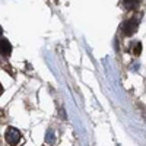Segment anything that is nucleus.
I'll return each instance as SVG.
<instances>
[{
	"mask_svg": "<svg viewBox=\"0 0 146 146\" xmlns=\"http://www.w3.org/2000/svg\"><path fill=\"white\" fill-rule=\"evenodd\" d=\"M123 6L129 10H136L140 6V0H123Z\"/></svg>",
	"mask_w": 146,
	"mask_h": 146,
	"instance_id": "obj_4",
	"label": "nucleus"
},
{
	"mask_svg": "<svg viewBox=\"0 0 146 146\" xmlns=\"http://www.w3.org/2000/svg\"><path fill=\"white\" fill-rule=\"evenodd\" d=\"M140 53H142V44L136 42V45L133 47V54H135V56H140Z\"/></svg>",
	"mask_w": 146,
	"mask_h": 146,
	"instance_id": "obj_6",
	"label": "nucleus"
},
{
	"mask_svg": "<svg viewBox=\"0 0 146 146\" xmlns=\"http://www.w3.org/2000/svg\"><path fill=\"white\" fill-rule=\"evenodd\" d=\"M45 143H56V136H54V131L53 130H47V135H45Z\"/></svg>",
	"mask_w": 146,
	"mask_h": 146,
	"instance_id": "obj_5",
	"label": "nucleus"
},
{
	"mask_svg": "<svg viewBox=\"0 0 146 146\" xmlns=\"http://www.w3.org/2000/svg\"><path fill=\"white\" fill-rule=\"evenodd\" d=\"M137 25H139L137 19H129V21L123 22V25H121V32H123L126 36H131L133 34H136Z\"/></svg>",
	"mask_w": 146,
	"mask_h": 146,
	"instance_id": "obj_2",
	"label": "nucleus"
},
{
	"mask_svg": "<svg viewBox=\"0 0 146 146\" xmlns=\"http://www.w3.org/2000/svg\"><path fill=\"white\" fill-rule=\"evenodd\" d=\"M60 115H63V118L66 120V113H64V110H63V108H60Z\"/></svg>",
	"mask_w": 146,
	"mask_h": 146,
	"instance_id": "obj_7",
	"label": "nucleus"
},
{
	"mask_svg": "<svg viewBox=\"0 0 146 146\" xmlns=\"http://www.w3.org/2000/svg\"><path fill=\"white\" fill-rule=\"evenodd\" d=\"M5 139L10 146H16L21 140V131L15 127H7V130L5 133Z\"/></svg>",
	"mask_w": 146,
	"mask_h": 146,
	"instance_id": "obj_1",
	"label": "nucleus"
},
{
	"mask_svg": "<svg viewBox=\"0 0 146 146\" xmlns=\"http://www.w3.org/2000/svg\"><path fill=\"white\" fill-rule=\"evenodd\" d=\"M10 53H12V44L6 38L0 40V54L7 57V56H10Z\"/></svg>",
	"mask_w": 146,
	"mask_h": 146,
	"instance_id": "obj_3",
	"label": "nucleus"
},
{
	"mask_svg": "<svg viewBox=\"0 0 146 146\" xmlns=\"http://www.w3.org/2000/svg\"><path fill=\"white\" fill-rule=\"evenodd\" d=\"M0 36H3V29H2V27H0Z\"/></svg>",
	"mask_w": 146,
	"mask_h": 146,
	"instance_id": "obj_9",
	"label": "nucleus"
},
{
	"mask_svg": "<svg viewBox=\"0 0 146 146\" xmlns=\"http://www.w3.org/2000/svg\"><path fill=\"white\" fill-rule=\"evenodd\" d=\"M2 92H3V86H2V83H0V95H2Z\"/></svg>",
	"mask_w": 146,
	"mask_h": 146,
	"instance_id": "obj_8",
	"label": "nucleus"
}]
</instances>
